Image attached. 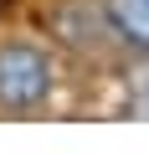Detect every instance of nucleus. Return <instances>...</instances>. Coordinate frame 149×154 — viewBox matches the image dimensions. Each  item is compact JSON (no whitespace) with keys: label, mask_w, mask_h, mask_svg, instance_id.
Returning a JSON list of instances; mask_svg holds the SVG:
<instances>
[{"label":"nucleus","mask_w":149,"mask_h":154,"mask_svg":"<svg viewBox=\"0 0 149 154\" xmlns=\"http://www.w3.org/2000/svg\"><path fill=\"white\" fill-rule=\"evenodd\" d=\"M51 93V62L36 46H0V108H36Z\"/></svg>","instance_id":"nucleus-1"},{"label":"nucleus","mask_w":149,"mask_h":154,"mask_svg":"<svg viewBox=\"0 0 149 154\" xmlns=\"http://www.w3.org/2000/svg\"><path fill=\"white\" fill-rule=\"evenodd\" d=\"M103 21H108V26H113L123 41L149 46V0H108Z\"/></svg>","instance_id":"nucleus-2"}]
</instances>
